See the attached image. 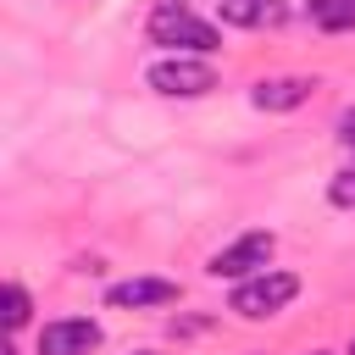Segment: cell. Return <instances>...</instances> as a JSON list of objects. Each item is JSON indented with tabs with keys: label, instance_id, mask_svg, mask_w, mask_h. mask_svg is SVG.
Masks as SVG:
<instances>
[{
	"label": "cell",
	"instance_id": "5b68a950",
	"mask_svg": "<svg viewBox=\"0 0 355 355\" xmlns=\"http://www.w3.org/2000/svg\"><path fill=\"white\" fill-rule=\"evenodd\" d=\"M89 349H100L94 316H55L39 327V355H89Z\"/></svg>",
	"mask_w": 355,
	"mask_h": 355
},
{
	"label": "cell",
	"instance_id": "4fadbf2b",
	"mask_svg": "<svg viewBox=\"0 0 355 355\" xmlns=\"http://www.w3.org/2000/svg\"><path fill=\"white\" fill-rule=\"evenodd\" d=\"M133 355H155V349H133Z\"/></svg>",
	"mask_w": 355,
	"mask_h": 355
},
{
	"label": "cell",
	"instance_id": "277c9868",
	"mask_svg": "<svg viewBox=\"0 0 355 355\" xmlns=\"http://www.w3.org/2000/svg\"><path fill=\"white\" fill-rule=\"evenodd\" d=\"M272 255H277V233L250 227V233H239L233 244H222V250L205 261V272H211V277H227V283H244V277L266 272V266H272Z\"/></svg>",
	"mask_w": 355,
	"mask_h": 355
},
{
	"label": "cell",
	"instance_id": "7a4b0ae2",
	"mask_svg": "<svg viewBox=\"0 0 355 355\" xmlns=\"http://www.w3.org/2000/svg\"><path fill=\"white\" fill-rule=\"evenodd\" d=\"M294 294H300V277H294V272H283V266H266V272H255V277L233 283L227 311H233V316H244V322H266V316L288 311V305H294Z\"/></svg>",
	"mask_w": 355,
	"mask_h": 355
},
{
	"label": "cell",
	"instance_id": "8992f818",
	"mask_svg": "<svg viewBox=\"0 0 355 355\" xmlns=\"http://www.w3.org/2000/svg\"><path fill=\"white\" fill-rule=\"evenodd\" d=\"M294 11H288V0H216V22H227V28H250V33H261V28H283Z\"/></svg>",
	"mask_w": 355,
	"mask_h": 355
},
{
	"label": "cell",
	"instance_id": "52a82bcc",
	"mask_svg": "<svg viewBox=\"0 0 355 355\" xmlns=\"http://www.w3.org/2000/svg\"><path fill=\"white\" fill-rule=\"evenodd\" d=\"M178 300V283L172 277H128V283H111L105 288V305L111 311H144V305H172Z\"/></svg>",
	"mask_w": 355,
	"mask_h": 355
},
{
	"label": "cell",
	"instance_id": "ba28073f",
	"mask_svg": "<svg viewBox=\"0 0 355 355\" xmlns=\"http://www.w3.org/2000/svg\"><path fill=\"white\" fill-rule=\"evenodd\" d=\"M316 94V78H261L250 89V105L255 111H294Z\"/></svg>",
	"mask_w": 355,
	"mask_h": 355
},
{
	"label": "cell",
	"instance_id": "5bb4252c",
	"mask_svg": "<svg viewBox=\"0 0 355 355\" xmlns=\"http://www.w3.org/2000/svg\"><path fill=\"white\" fill-rule=\"evenodd\" d=\"M311 355H327V349H311Z\"/></svg>",
	"mask_w": 355,
	"mask_h": 355
},
{
	"label": "cell",
	"instance_id": "7c38bea8",
	"mask_svg": "<svg viewBox=\"0 0 355 355\" xmlns=\"http://www.w3.org/2000/svg\"><path fill=\"white\" fill-rule=\"evenodd\" d=\"M338 144L355 155V111H344V116H338Z\"/></svg>",
	"mask_w": 355,
	"mask_h": 355
},
{
	"label": "cell",
	"instance_id": "8fae6325",
	"mask_svg": "<svg viewBox=\"0 0 355 355\" xmlns=\"http://www.w3.org/2000/svg\"><path fill=\"white\" fill-rule=\"evenodd\" d=\"M327 200H333L338 211H355V166H344V172L327 178Z\"/></svg>",
	"mask_w": 355,
	"mask_h": 355
},
{
	"label": "cell",
	"instance_id": "9a60e30c",
	"mask_svg": "<svg viewBox=\"0 0 355 355\" xmlns=\"http://www.w3.org/2000/svg\"><path fill=\"white\" fill-rule=\"evenodd\" d=\"M349 355H355V344H349Z\"/></svg>",
	"mask_w": 355,
	"mask_h": 355
},
{
	"label": "cell",
	"instance_id": "9c48e42d",
	"mask_svg": "<svg viewBox=\"0 0 355 355\" xmlns=\"http://www.w3.org/2000/svg\"><path fill=\"white\" fill-rule=\"evenodd\" d=\"M305 17L322 33H355V0H305Z\"/></svg>",
	"mask_w": 355,
	"mask_h": 355
},
{
	"label": "cell",
	"instance_id": "30bf717a",
	"mask_svg": "<svg viewBox=\"0 0 355 355\" xmlns=\"http://www.w3.org/2000/svg\"><path fill=\"white\" fill-rule=\"evenodd\" d=\"M28 311H33V300H28V288H22L17 277H11V283H6V327L17 333V327L28 322Z\"/></svg>",
	"mask_w": 355,
	"mask_h": 355
},
{
	"label": "cell",
	"instance_id": "3957f363",
	"mask_svg": "<svg viewBox=\"0 0 355 355\" xmlns=\"http://www.w3.org/2000/svg\"><path fill=\"white\" fill-rule=\"evenodd\" d=\"M144 83L166 100H200V94L216 89V67L205 55H166V61H150Z\"/></svg>",
	"mask_w": 355,
	"mask_h": 355
},
{
	"label": "cell",
	"instance_id": "6da1fadb",
	"mask_svg": "<svg viewBox=\"0 0 355 355\" xmlns=\"http://www.w3.org/2000/svg\"><path fill=\"white\" fill-rule=\"evenodd\" d=\"M144 39L161 44V50H172V55H211V50L222 44L216 22H205V17L189 11L183 0H161V6L150 11V22H144Z\"/></svg>",
	"mask_w": 355,
	"mask_h": 355
}]
</instances>
